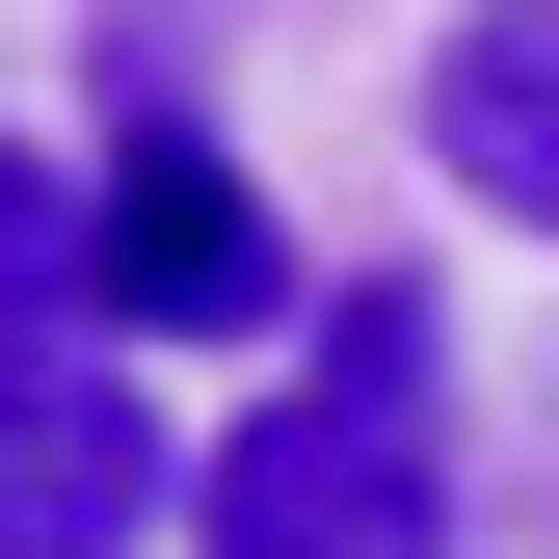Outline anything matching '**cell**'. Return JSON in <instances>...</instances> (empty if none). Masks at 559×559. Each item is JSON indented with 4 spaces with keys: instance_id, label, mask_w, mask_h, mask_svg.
Instances as JSON below:
<instances>
[{
    "instance_id": "obj_1",
    "label": "cell",
    "mask_w": 559,
    "mask_h": 559,
    "mask_svg": "<svg viewBox=\"0 0 559 559\" xmlns=\"http://www.w3.org/2000/svg\"><path fill=\"white\" fill-rule=\"evenodd\" d=\"M187 559H453V400H240L187 427Z\"/></svg>"
},
{
    "instance_id": "obj_2",
    "label": "cell",
    "mask_w": 559,
    "mask_h": 559,
    "mask_svg": "<svg viewBox=\"0 0 559 559\" xmlns=\"http://www.w3.org/2000/svg\"><path fill=\"white\" fill-rule=\"evenodd\" d=\"M81 320H107V346L320 320V294H294V240H266V187H240V133H133V160L81 187Z\"/></svg>"
},
{
    "instance_id": "obj_3",
    "label": "cell",
    "mask_w": 559,
    "mask_h": 559,
    "mask_svg": "<svg viewBox=\"0 0 559 559\" xmlns=\"http://www.w3.org/2000/svg\"><path fill=\"white\" fill-rule=\"evenodd\" d=\"M187 533V427L133 346H27L0 373V559H160Z\"/></svg>"
},
{
    "instance_id": "obj_4",
    "label": "cell",
    "mask_w": 559,
    "mask_h": 559,
    "mask_svg": "<svg viewBox=\"0 0 559 559\" xmlns=\"http://www.w3.org/2000/svg\"><path fill=\"white\" fill-rule=\"evenodd\" d=\"M400 133H427V187L479 240H559V0H453L427 81H400Z\"/></svg>"
},
{
    "instance_id": "obj_5",
    "label": "cell",
    "mask_w": 559,
    "mask_h": 559,
    "mask_svg": "<svg viewBox=\"0 0 559 559\" xmlns=\"http://www.w3.org/2000/svg\"><path fill=\"white\" fill-rule=\"evenodd\" d=\"M27 346H107V320H81V160L0 133V373H27Z\"/></svg>"
},
{
    "instance_id": "obj_6",
    "label": "cell",
    "mask_w": 559,
    "mask_h": 559,
    "mask_svg": "<svg viewBox=\"0 0 559 559\" xmlns=\"http://www.w3.org/2000/svg\"><path fill=\"white\" fill-rule=\"evenodd\" d=\"M320 373H346V400H453V320H427V266H346V294H320Z\"/></svg>"
}]
</instances>
